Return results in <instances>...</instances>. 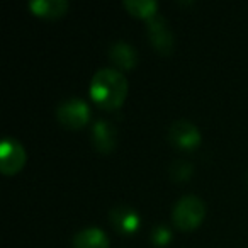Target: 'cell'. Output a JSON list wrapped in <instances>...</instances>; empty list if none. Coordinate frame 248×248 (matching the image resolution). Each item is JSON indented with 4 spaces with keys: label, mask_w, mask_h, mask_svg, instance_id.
Returning a JSON list of instances; mask_svg holds the SVG:
<instances>
[{
    "label": "cell",
    "mask_w": 248,
    "mask_h": 248,
    "mask_svg": "<svg viewBox=\"0 0 248 248\" xmlns=\"http://www.w3.org/2000/svg\"><path fill=\"white\" fill-rule=\"evenodd\" d=\"M128 95V80L121 70L100 68L90 82V97L104 110L119 109Z\"/></svg>",
    "instance_id": "6da1fadb"
},
{
    "label": "cell",
    "mask_w": 248,
    "mask_h": 248,
    "mask_svg": "<svg viewBox=\"0 0 248 248\" xmlns=\"http://www.w3.org/2000/svg\"><path fill=\"white\" fill-rule=\"evenodd\" d=\"M206 217V204L197 196H184L172 209V221L177 230L192 231Z\"/></svg>",
    "instance_id": "7a4b0ae2"
},
{
    "label": "cell",
    "mask_w": 248,
    "mask_h": 248,
    "mask_svg": "<svg viewBox=\"0 0 248 248\" xmlns=\"http://www.w3.org/2000/svg\"><path fill=\"white\" fill-rule=\"evenodd\" d=\"M56 119L63 128L77 131L87 126V123L90 121V109L85 100L78 97H70L56 107Z\"/></svg>",
    "instance_id": "3957f363"
},
{
    "label": "cell",
    "mask_w": 248,
    "mask_h": 248,
    "mask_svg": "<svg viewBox=\"0 0 248 248\" xmlns=\"http://www.w3.org/2000/svg\"><path fill=\"white\" fill-rule=\"evenodd\" d=\"M150 241L156 248H165L172 241V231L167 224H156L150 233Z\"/></svg>",
    "instance_id": "5bb4252c"
},
{
    "label": "cell",
    "mask_w": 248,
    "mask_h": 248,
    "mask_svg": "<svg viewBox=\"0 0 248 248\" xmlns=\"http://www.w3.org/2000/svg\"><path fill=\"white\" fill-rule=\"evenodd\" d=\"M146 34L155 48L162 56H170L175 48V39H173V32L169 26V21L162 16L156 14L153 19L146 21Z\"/></svg>",
    "instance_id": "277c9868"
},
{
    "label": "cell",
    "mask_w": 248,
    "mask_h": 248,
    "mask_svg": "<svg viewBox=\"0 0 248 248\" xmlns=\"http://www.w3.org/2000/svg\"><path fill=\"white\" fill-rule=\"evenodd\" d=\"M192 173L194 167L189 162H186V160H175L169 167V175L173 182H187L192 177Z\"/></svg>",
    "instance_id": "4fadbf2b"
},
{
    "label": "cell",
    "mask_w": 248,
    "mask_h": 248,
    "mask_svg": "<svg viewBox=\"0 0 248 248\" xmlns=\"http://www.w3.org/2000/svg\"><path fill=\"white\" fill-rule=\"evenodd\" d=\"M109 58L117 68L123 70H133L138 63V53L129 43L126 41H116L109 48Z\"/></svg>",
    "instance_id": "30bf717a"
},
{
    "label": "cell",
    "mask_w": 248,
    "mask_h": 248,
    "mask_svg": "<svg viewBox=\"0 0 248 248\" xmlns=\"http://www.w3.org/2000/svg\"><path fill=\"white\" fill-rule=\"evenodd\" d=\"M109 223L112 228L121 234H135L140 230L141 224V217H140L138 211L135 207L128 206V204H117V206L110 207L109 211Z\"/></svg>",
    "instance_id": "52a82bcc"
},
{
    "label": "cell",
    "mask_w": 248,
    "mask_h": 248,
    "mask_svg": "<svg viewBox=\"0 0 248 248\" xmlns=\"http://www.w3.org/2000/svg\"><path fill=\"white\" fill-rule=\"evenodd\" d=\"M28 160L24 146L16 138L5 136L0 145V172L4 175H16L21 172Z\"/></svg>",
    "instance_id": "5b68a950"
},
{
    "label": "cell",
    "mask_w": 248,
    "mask_h": 248,
    "mask_svg": "<svg viewBox=\"0 0 248 248\" xmlns=\"http://www.w3.org/2000/svg\"><path fill=\"white\" fill-rule=\"evenodd\" d=\"M169 141L182 152H192L202 141V136L196 124L187 119H177L169 128Z\"/></svg>",
    "instance_id": "8992f818"
},
{
    "label": "cell",
    "mask_w": 248,
    "mask_h": 248,
    "mask_svg": "<svg viewBox=\"0 0 248 248\" xmlns=\"http://www.w3.org/2000/svg\"><path fill=\"white\" fill-rule=\"evenodd\" d=\"M247 182H248V175H247Z\"/></svg>",
    "instance_id": "9a60e30c"
},
{
    "label": "cell",
    "mask_w": 248,
    "mask_h": 248,
    "mask_svg": "<svg viewBox=\"0 0 248 248\" xmlns=\"http://www.w3.org/2000/svg\"><path fill=\"white\" fill-rule=\"evenodd\" d=\"M123 7L133 16V17L150 21L158 14V4L155 0H124Z\"/></svg>",
    "instance_id": "7c38bea8"
},
{
    "label": "cell",
    "mask_w": 248,
    "mask_h": 248,
    "mask_svg": "<svg viewBox=\"0 0 248 248\" xmlns=\"http://www.w3.org/2000/svg\"><path fill=\"white\" fill-rule=\"evenodd\" d=\"M90 143L95 148V152L104 153V155L112 153L117 145V131L114 124L106 119L95 121L90 129Z\"/></svg>",
    "instance_id": "ba28073f"
},
{
    "label": "cell",
    "mask_w": 248,
    "mask_h": 248,
    "mask_svg": "<svg viewBox=\"0 0 248 248\" xmlns=\"http://www.w3.org/2000/svg\"><path fill=\"white\" fill-rule=\"evenodd\" d=\"M28 7L36 17L55 21L66 14L70 5L66 0H32L28 4Z\"/></svg>",
    "instance_id": "9c48e42d"
},
{
    "label": "cell",
    "mask_w": 248,
    "mask_h": 248,
    "mask_svg": "<svg viewBox=\"0 0 248 248\" xmlns=\"http://www.w3.org/2000/svg\"><path fill=\"white\" fill-rule=\"evenodd\" d=\"M72 245L73 248H109V236L100 228L89 226L77 231Z\"/></svg>",
    "instance_id": "8fae6325"
}]
</instances>
